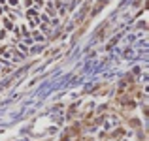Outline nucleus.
I'll return each instance as SVG.
<instances>
[{"label": "nucleus", "instance_id": "obj_1", "mask_svg": "<svg viewBox=\"0 0 149 141\" xmlns=\"http://www.w3.org/2000/svg\"><path fill=\"white\" fill-rule=\"evenodd\" d=\"M76 0H0V73L42 45L74 10Z\"/></svg>", "mask_w": 149, "mask_h": 141}]
</instances>
